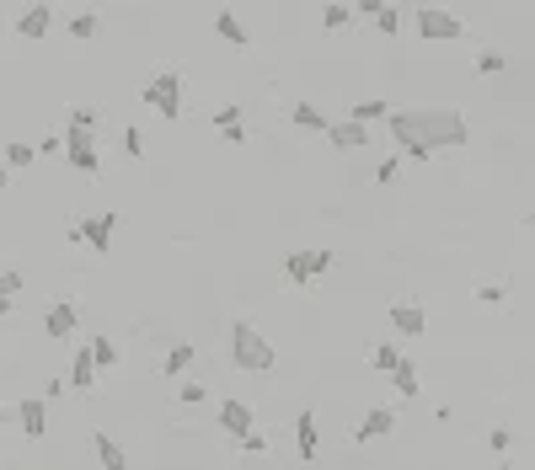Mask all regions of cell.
<instances>
[{
	"instance_id": "cell-1",
	"label": "cell",
	"mask_w": 535,
	"mask_h": 470,
	"mask_svg": "<svg viewBox=\"0 0 535 470\" xmlns=\"http://www.w3.org/2000/svg\"><path fill=\"white\" fill-rule=\"evenodd\" d=\"M386 128L397 139V155L418 161V166L445 155V150H461L472 139V128H466V118L456 107H391Z\"/></svg>"
},
{
	"instance_id": "cell-2",
	"label": "cell",
	"mask_w": 535,
	"mask_h": 470,
	"mask_svg": "<svg viewBox=\"0 0 535 470\" xmlns=\"http://www.w3.org/2000/svg\"><path fill=\"white\" fill-rule=\"evenodd\" d=\"M230 359H236V369H247V375H273V364H279L273 342H268L252 321H236V326H230Z\"/></svg>"
},
{
	"instance_id": "cell-3",
	"label": "cell",
	"mask_w": 535,
	"mask_h": 470,
	"mask_svg": "<svg viewBox=\"0 0 535 470\" xmlns=\"http://www.w3.org/2000/svg\"><path fill=\"white\" fill-rule=\"evenodd\" d=\"M139 96H145V107H155L166 123H177V118H182V75H177V70L150 75V86H145Z\"/></svg>"
},
{
	"instance_id": "cell-4",
	"label": "cell",
	"mask_w": 535,
	"mask_h": 470,
	"mask_svg": "<svg viewBox=\"0 0 535 470\" xmlns=\"http://www.w3.org/2000/svg\"><path fill=\"white\" fill-rule=\"evenodd\" d=\"M461 37H466V21L456 11L418 5V43H461Z\"/></svg>"
},
{
	"instance_id": "cell-5",
	"label": "cell",
	"mask_w": 535,
	"mask_h": 470,
	"mask_svg": "<svg viewBox=\"0 0 535 470\" xmlns=\"http://www.w3.org/2000/svg\"><path fill=\"white\" fill-rule=\"evenodd\" d=\"M332 251H322V246H311V251H289L284 257V278L295 284V289H305V284H316L322 273H332Z\"/></svg>"
},
{
	"instance_id": "cell-6",
	"label": "cell",
	"mask_w": 535,
	"mask_h": 470,
	"mask_svg": "<svg viewBox=\"0 0 535 470\" xmlns=\"http://www.w3.org/2000/svg\"><path fill=\"white\" fill-rule=\"evenodd\" d=\"M386 321H391L397 342H423V332H429V310H423L418 300H391V305H386Z\"/></svg>"
},
{
	"instance_id": "cell-7",
	"label": "cell",
	"mask_w": 535,
	"mask_h": 470,
	"mask_svg": "<svg viewBox=\"0 0 535 470\" xmlns=\"http://www.w3.org/2000/svg\"><path fill=\"white\" fill-rule=\"evenodd\" d=\"M64 155H70V166L75 171H86V177H96L102 171V155H96V128H64Z\"/></svg>"
},
{
	"instance_id": "cell-8",
	"label": "cell",
	"mask_w": 535,
	"mask_h": 470,
	"mask_svg": "<svg viewBox=\"0 0 535 470\" xmlns=\"http://www.w3.org/2000/svg\"><path fill=\"white\" fill-rule=\"evenodd\" d=\"M75 230H80V241H86L96 257H107L113 230H118V209H107V214H86V219H75Z\"/></svg>"
},
{
	"instance_id": "cell-9",
	"label": "cell",
	"mask_w": 535,
	"mask_h": 470,
	"mask_svg": "<svg viewBox=\"0 0 535 470\" xmlns=\"http://www.w3.org/2000/svg\"><path fill=\"white\" fill-rule=\"evenodd\" d=\"M43 332H48L54 342H75V332H80V305H75V300H54L48 316H43Z\"/></svg>"
},
{
	"instance_id": "cell-10",
	"label": "cell",
	"mask_w": 535,
	"mask_h": 470,
	"mask_svg": "<svg viewBox=\"0 0 535 470\" xmlns=\"http://www.w3.org/2000/svg\"><path fill=\"white\" fill-rule=\"evenodd\" d=\"M48 27H54V0H32V5L16 16V37H21V43H43Z\"/></svg>"
},
{
	"instance_id": "cell-11",
	"label": "cell",
	"mask_w": 535,
	"mask_h": 470,
	"mask_svg": "<svg viewBox=\"0 0 535 470\" xmlns=\"http://www.w3.org/2000/svg\"><path fill=\"white\" fill-rule=\"evenodd\" d=\"M322 139H332V150H364L370 139H375V128L370 123H359V118H343V123H327V134Z\"/></svg>"
},
{
	"instance_id": "cell-12",
	"label": "cell",
	"mask_w": 535,
	"mask_h": 470,
	"mask_svg": "<svg viewBox=\"0 0 535 470\" xmlns=\"http://www.w3.org/2000/svg\"><path fill=\"white\" fill-rule=\"evenodd\" d=\"M16 428H21L27 439H43V433H48V396H27V401L16 407Z\"/></svg>"
},
{
	"instance_id": "cell-13",
	"label": "cell",
	"mask_w": 535,
	"mask_h": 470,
	"mask_svg": "<svg viewBox=\"0 0 535 470\" xmlns=\"http://www.w3.org/2000/svg\"><path fill=\"white\" fill-rule=\"evenodd\" d=\"M220 428H225L230 439H241V433H252V428H257V412H252L241 396H230V401H220Z\"/></svg>"
},
{
	"instance_id": "cell-14",
	"label": "cell",
	"mask_w": 535,
	"mask_h": 470,
	"mask_svg": "<svg viewBox=\"0 0 535 470\" xmlns=\"http://www.w3.org/2000/svg\"><path fill=\"white\" fill-rule=\"evenodd\" d=\"M70 391H75V396L96 391V359H91V348H86V342H75V364H70Z\"/></svg>"
},
{
	"instance_id": "cell-15",
	"label": "cell",
	"mask_w": 535,
	"mask_h": 470,
	"mask_svg": "<svg viewBox=\"0 0 535 470\" xmlns=\"http://www.w3.org/2000/svg\"><path fill=\"white\" fill-rule=\"evenodd\" d=\"M391 428H397V412H391V407H370V412H364V423L354 428V444H370V439H386Z\"/></svg>"
},
{
	"instance_id": "cell-16",
	"label": "cell",
	"mask_w": 535,
	"mask_h": 470,
	"mask_svg": "<svg viewBox=\"0 0 535 470\" xmlns=\"http://www.w3.org/2000/svg\"><path fill=\"white\" fill-rule=\"evenodd\" d=\"M91 449H96L102 470H129V455H123V444H118L107 428H96V433H91Z\"/></svg>"
},
{
	"instance_id": "cell-17",
	"label": "cell",
	"mask_w": 535,
	"mask_h": 470,
	"mask_svg": "<svg viewBox=\"0 0 535 470\" xmlns=\"http://www.w3.org/2000/svg\"><path fill=\"white\" fill-rule=\"evenodd\" d=\"M214 32H220L230 48H241V54L252 48V32H247V21H241L236 11H220V16H214Z\"/></svg>"
},
{
	"instance_id": "cell-18",
	"label": "cell",
	"mask_w": 535,
	"mask_h": 470,
	"mask_svg": "<svg viewBox=\"0 0 535 470\" xmlns=\"http://www.w3.org/2000/svg\"><path fill=\"white\" fill-rule=\"evenodd\" d=\"M193 359H198V348H193V342H171V348H166V359H161V380H182Z\"/></svg>"
},
{
	"instance_id": "cell-19",
	"label": "cell",
	"mask_w": 535,
	"mask_h": 470,
	"mask_svg": "<svg viewBox=\"0 0 535 470\" xmlns=\"http://www.w3.org/2000/svg\"><path fill=\"white\" fill-rule=\"evenodd\" d=\"M316 449H322V439H316V412H300V417H295V455H300V460H316Z\"/></svg>"
},
{
	"instance_id": "cell-20",
	"label": "cell",
	"mask_w": 535,
	"mask_h": 470,
	"mask_svg": "<svg viewBox=\"0 0 535 470\" xmlns=\"http://www.w3.org/2000/svg\"><path fill=\"white\" fill-rule=\"evenodd\" d=\"M289 123H295V128H305V134H327V123H332V118H327L316 102H295V107H289Z\"/></svg>"
},
{
	"instance_id": "cell-21",
	"label": "cell",
	"mask_w": 535,
	"mask_h": 470,
	"mask_svg": "<svg viewBox=\"0 0 535 470\" xmlns=\"http://www.w3.org/2000/svg\"><path fill=\"white\" fill-rule=\"evenodd\" d=\"M391 385H397V396H407V401L423 391V385H418V364L407 359V348H402V359H397V369H391Z\"/></svg>"
},
{
	"instance_id": "cell-22",
	"label": "cell",
	"mask_w": 535,
	"mask_h": 470,
	"mask_svg": "<svg viewBox=\"0 0 535 470\" xmlns=\"http://www.w3.org/2000/svg\"><path fill=\"white\" fill-rule=\"evenodd\" d=\"M402 348H407V342H375V348H370V369L391 375V369H397V359H402Z\"/></svg>"
},
{
	"instance_id": "cell-23",
	"label": "cell",
	"mask_w": 535,
	"mask_h": 470,
	"mask_svg": "<svg viewBox=\"0 0 535 470\" xmlns=\"http://www.w3.org/2000/svg\"><path fill=\"white\" fill-rule=\"evenodd\" d=\"M348 118H359V123H386L391 118V107L380 102V96H364V102H354V112Z\"/></svg>"
},
{
	"instance_id": "cell-24",
	"label": "cell",
	"mask_w": 535,
	"mask_h": 470,
	"mask_svg": "<svg viewBox=\"0 0 535 470\" xmlns=\"http://www.w3.org/2000/svg\"><path fill=\"white\" fill-rule=\"evenodd\" d=\"M86 348H91V359H96V375H102V369H118V342H113V337H91Z\"/></svg>"
},
{
	"instance_id": "cell-25",
	"label": "cell",
	"mask_w": 535,
	"mask_h": 470,
	"mask_svg": "<svg viewBox=\"0 0 535 470\" xmlns=\"http://www.w3.org/2000/svg\"><path fill=\"white\" fill-rule=\"evenodd\" d=\"M348 21H354V5H348V0H332V5L322 11V27H327V32H343Z\"/></svg>"
},
{
	"instance_id": "cell-26",
	"label": "cell",
	"mask_w": 535,
	"mask_h": 470,
	"mask_svg": "<svg viewBox=\"0 0 535 470\" xmlns=\"http://www.w3.org/2000/svg\"><path fill=\"white\" fill-rule=\"evenodd\" d=\"M96 11H80V16H70V43H91L96 37Z\"/></svg>"
},
{
	"instance_id": "cell-27",
	"label": "cell",
	"mask_w": 535,
	"mask_h": 470,
	"mask_svg": "<svg viewBox=\"0 0 535 470\" xmlns=\"http://www.w3.org/2000/svg\"><path fill=\"white\" fill-rule=\"evenodd\" d=\"M375 27H380V37H397V32H402V11L386 0V5L375 11Z\"/></svg>"
},
{
	"instance_id": "cell-28",
	"label": "cell",
	"mask_w": 535,
	"mask_h": 470,
	"mask_svg": "<svg viewBox=\"0 0 535 470\" xmlns=\"http://www.w3.org/2000/svg\"><path fill=\"white\" fill-rule=\"evenodd\" d=\"M32 161H38V150H32V144H21V139H16V144H5V166H11V171H27Z\"/></svg>"
},
{
	"instance_id": "cell-29",
	"label": "cell",
	"mask_w": 535,
	"mask_h": 470,
	"mask_svg": "<svg viewBox=\"0 0 535 470\" xmlns=\"http://www.w3.org/2000/svg\"><path fill=\"white\" fill-rule=\"evenodd\" d=\"M504 70H509V59H504L498 48H482V54H477V75H504Z\"/></svg>"
},
{
	"instance_id": "cell-30",
	"label": "cell",
	"mask_w": 535,
	"mask_h": 470,
	"mask_svg": "<svg viewBox=\"0 0 535 470\" xmlns=\"http://www.w3.org/2000/svg\"><path fill=\"white\" fill-rule=\"evenodd\" d=\"M123 155H129V161H145V134H139L134 123H123Z\"/></svg>"
},
{
	"instance_id": "cell-31",
	"label": "cell",
	"mask_w": 535,
	"mask_h": 470,
	"mask_svg": "<svg viewBox=\"0 0 535 470\" xmlns=\"http://www.w3.org/2000/svg\"><path fill=\"white\" fill-rule=\"evenodd\" d=\"M397 177H402V155H386V161L375 166V182L386 187V182H397Z\"/></svg>"
},
{
	"instance_id": "cell-32",
	"label": "cell",
	"mask_w": 535,
	"mask_h": 470,
	"mask_svg": "<svg viewBox=\"0 0 535 470\" xmlns=\"http://www.w3.org/2000/svg\"><path fill=\"white\" fill-rule=\"evenodd\" d=\"M236 449H241V455H268V439L252 428V433H241V439H236Z\"/></svg>"
},
{
	"instance_id": "cell-33",
	"label": "cell",
	"mask_w": 535,
	"mask_h": 470,
	"mask_svg": "<svg viewBox=\"0 0 535 470\" xmlns=\"http://www.w3.org/2000/svg\"><path fill=\"white\" fill-rule=\"evenodd\" d=\"M477 300H482V305H504V300H509V284H482Z\"/></svg>"
},
{
	"instance_id": "cell-34",
	"label": "cell",
	"mask_w": 535,
	"mask_h": 470,
	"mask_svg": "<svg viewBox=\"0 0 535 470\" xmlns=\"http://www.w3.org/2000/svg\"><path fill=\"white\" fill-rule=\"evenodd\" d=\"M230 123H247V107H220L214 112V128H230Z\"/></svg>"
},
{
	"instance_id": "cell-35",
	"label": "cell",
	"mask_w": 535,
	"mask_h": 470,
	"mask_svg": "<svg viewBox=\"0 0 535 470\" xmlns=\"http://www.w3.org/2000/svg\"><path fill=\"white\" fill-rule=\"evenodd\" d=\"M509 444H514V433H509V428H493V433H488V449H498V455H509Z\"/></svg>"
},
{
	"instance_id": "cell-36",
	"label": "cell",
	"mask_w": 535,
	"mask_h": 470,
	"mask_svg": "<svg viewBox=\"0 0 535 470\" xmlns=\"http://www.w3.org/2000/svg\"><path fill=\"white\" fill-rule=\"evenodd\" d=\"M0 294H11V300L21 294V273H16V268H5V273H0Z\"/></svg>"
},
{
	"instance_id": "cell-37",
	"label": "cell",
	"mask_w": 535,
	"mask_h": 470,
	"mask_svg": "<svg viewBox=\"0 0 535 470\" xmlns=\"http://www.w3.org/2000/svg\"><path fill=\"white\" fill-rule=\"evenodd\" d=\"M177 401H182V407H204V385H182Z\"/></svg>"
},
{
	"instance_id": "cell-38",
	"label": "cell",
	"mask_w": 535,
	"mask_h": 470,
	"mask_svg": "<svg viewBox=\"0 0 535 470\" xmlns=\"http://www.w3.org/2000/svg\"><path fill=\"white\" fill-rule=\"evenodd\" d=\"M70 123H75V128H96V112H91V107H75Z\"/></svg>"
},
{
	"instance_id": "cell-39",
	"label": "cell",
	"mask_w": 535,
	"mask_h": 470,
	"mask_svg": "<svg viewBox=\"0 0 535 470\" xmlns=\"http://www.w3.org/2000/svg\"><path fill=\"white\" fill-rule=\"evenodd\" d=\"M220 139H225V144H247V128H241V123H230V128H220Z\"/></svg>"
},
{
	"instance_id": "cell-40",
	"label": "cell",
	"mask_w": 535,
	"mask_h": 470,
	"mask_svg": "<svg viewBox=\"0 0 535 470\" xmlns=\"http://www.w3.org/2000/svg\"><path fill=\"white\" fill-rule=\"evenodd\" d=\"M380 5H386V0H354V16H370V21H375Z\"/></svg>"
},
{
	"instance_id": "cell-41",
	"label": "cell",
	"mask_w": 535,
	"mask_h": 470,
	"mask_svg": "<svg viewBox=\"0 0 535 470\" xmlns=\"http://www.w3.org/2000/svg\"><path fill=\"white\" fill-rule=\"evenodd\" d=\"M11 310H16V300H11V294H0V321H5Z\"/></svg>"
},
{
	"instance_id": "cell-42",
	"label": "cell",
	"mask_w": 535,
	"mask_h": 470,
	"mask_svg": "<svg viewBox=\"0 0 535 470\" xmlns=\"http://www.w3.org/2000/svg\"><path fill=\"white\" fill-rule=\"evenodd\" d=\"M5 182H11V166H0V187H5Z\"/></svg>"
},
{
	"instance_id": "cell-43",
	"label": "cell",
	"mask_w": 535,
	"mask_h": 470,
	"mask_svg": "<svg viewBox=\"0 0 535 470\" xmlns=\"http://www.w3.org/2000/svg\"><path fill=\"white\" fill-rule=\"evenodd\" d=\"M0 428H5V407H0Z\"/></svg>"
}]
</instances>
